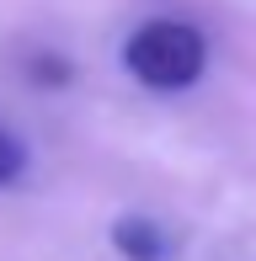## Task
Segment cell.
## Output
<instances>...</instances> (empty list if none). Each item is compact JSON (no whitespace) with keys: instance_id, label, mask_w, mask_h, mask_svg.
<instances>
[{"instance_id":"1","label":"cell","mask_w":256,"mask_h":261,"mask_svg":"<svg viewBox=\"0 0 256 261\" xmlns=\"http://www.w3.org/2000/svg\"><path fill=\"white\" fill-rule=\"evenodd\" d=\"M123 69L160 96L192 91L208 69V38L182 16H149L123 38Z\"/></svg>"},{"instance_id":"2","label":"cell","mask_w":256,"mask_h":261,"mask_svg":"<svg viewBox=\"0 0 256 261\" xmlns=\"http://www.w3.org/2000/svg\"><path fill=\"white\" fill-rule=\"evenodd\" d=\"M118 261H176V240L166 234V224L149 213H118L107 229Z\"/></svg>"},{"instance_id":"3","label":"cell","mask_w":256,"mask_h":261,"mask_svg":"<svg viewBox=\"0 0 256 261\" xmlns=\"http://www.w3.org/2000/svg\"><path fill=\"white\" fill-rule=\"evenodd\" d=\"M21 171H27V144H21L16 134H6V128H0V187L21 181Z\"/></svg>"}]
</instances>
